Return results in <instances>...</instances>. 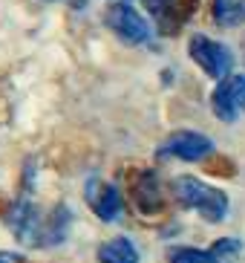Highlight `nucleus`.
I'll use <instances>...</instances> for the list:
<instances>
[{
    "label": "nucleus",
    "mask_w": 245,
    "mask_h": 263,
    "mask_svg": "<svg viewBox=\"0 0 245 263\" xmlns=\"http://www.w3.org/2000/svg\"><path fill=\"white\" fill-rule=\"evenodd\" d=\"M173 194L185 209H193L208 223H219L228 214V194L214 185H205L196 177H179L173 182Z\"/></svg>",
    "instance_id": "f257e3e1"
},
{
    "label": "nucleus",
    "mask_w": 245,
    "mask_h": 263,
    "mask_svg": "<svg viewBox=\"0 0 245 263\" xmlns=\"http://www.w3.org/2000/svg\"><path fill=\"white\" fill-rule=\"evenodd\" d=\"M188 52H191V58L196 61V67H199L205 76L216 78V81H222V78L231 76L234 55H231V49L225 47V44H219V41L208 38V35H193L191 44H188Z\"/></svg>",
    "instance_id": "f03ea898"
},
{
    "label": "nucleus",
    "mask_w": 245,
    "mask_h": 263,
    "mask_svg": "<svg viewBox=\"0 0 245 263\" xmlns=\"http://www.w3.org/2000/svg\"><path fill=\"white\" fill-rule=\"evenodd\" d=\"M104 21H107V26L124 41V44L138 47V44H147V41H150V24L138 15L130 3H124V0L110 3L107 12H104Z\"/></svg>",
    "instance_id": "7ed1b4c3"
},
{
    "label": "nucleus",
    "mask_w": 245,
    "mask_h": 263,
    "mask_svg": "<svg viewBox=\"0 0 245 263\" xmlns=\"http://www.w3.org/2000/svg\"><path fill=\"white\" fill-rule=\"evenodd\" d=\"M214 154V142L199 130H176L170 133L168 142L159 147L161 159H182V162H199Z\"/></svg>",
    "instance_id": "20e7f679"
},
{
    "label": "nucleus",
    "mask_w": 245,
    "mask_h": 263,
    "mask_svg": "<svg viewBox=\"0 0 245 263\" xmlns=\"http://www.w3.org/2000/svg\"><path fill=\"white\" fill-rule=\"evenodd\" d=\"M211 107L219 122H237L239 110L245 107V76L222 78L211 96Z\"/></svg>",
    "instance_id": "39448f33"
},
{
    "label": "nucleus",
    "mask_w": 245,
    "mask_h": 263,
    "mask_svg": "<svg viewBox=\"0 0 245 263\" xmlns=\"http://www.w3.org/2000/svg\"><path fill=\"white\" fill-rule=\"evenodd\" d=\"M87 202L95 211V217L104 220V223L118 220V214L124 209V200H121V194H118V188L110 185V182H101V179H92L90 185H87Z\"/></svg>",
    "instance_id": "423d86ee"
},
{
    "label": "nucleus",
    "mask_w": 245,
    "mask_h": 263,
    "mask_svg": "<svg viewBox=\"0 0 245 263\" xmlns=\"http://www.w3.org/2000/svg\"><path fill=\"white\" fill-rule=\"evenodd\" d=\"M130 200L141 214H159L165 209V197H161V185L156 174H150V171L136 174V179L130 182Z\"/></svg>",
    "instance_id": "0eeeda50"
},
{
    "label": "nucleus",
    "mask_w": 245,
    "mask_h": 263,
    "mask_svg": "<svg viewBox=\"0 0 245 263\" xmlns=\"http://www.w3.org/2000/svg\"><path fill=\"white\" fill-rule=\"evenodd\" d=\"M145 9L161 24V32H176L191 6H182V0H141Z\"/></svg>",
    "instance_id": "6e6552de"
},
{
    "label": "nucleus",
    "mask_w": 245,
    "mask_h": 263,
    "mask_svg": "<svg viewBox=\"0 0 245 263\" xmlns=\"http://www.w3.org/2000/svg\"><path fill=\"white\" fill-rule=\"evenodd\" d=\"M98 260L101 263H138V249L127 237H113L98 246Z\"/></svg>",
    "instance_id": "1a4fd4ad"
},
{
    "label": "nucleus",
    "mask_w": 245,
    "mask_h": 263,
    "mask_svg": "<svg viewBox=\"0 0 245 263\" xmlns=\"http://www.w3.org/2000/svg\"><path fill=\"white\" fill-rule=\"evenodd\" d=\"M214 21L225 29L245 24V0H214Z\"/></svg>",
    "instance_id": "9d476101"
},
{
    "label": "nucleus",
    "mask_w": 245,
    "mask_h": 263,
    "mask_svg": "<svg viewBox=\"0 0 245 263\" xmlns=\"http://www.w3.org/2000/svg\"><path fill=\"white\" fill-rule=\"evenodd\" d=\"M208 252L214 255L216 263H234L239 257V252H242V240L239 237H219Z\"/></svg>",
    "instance_id": "9b49d317"
},
{
    "label": "nucleus",
    "mask_w": 245,
    "mask_h": 263,
    "mask_svg": "<svg viewBox=\"0 0 245 263\" xmlns=\"http://www.w3.org/2000/svg\"><path fill=\"white\" fill-rule=\"evenodd\" d=\"M168 263H216L211 252L193 246H176L168 252Z\"/></svg>",
    "instance_id": "f8f14e48"
},
{
    "label": "nucleus",
    "mask_w": 245,
    "mask_h": 263,
    "mask_svg": "<svg viewBox=\"0 0 245 263\" xmlns=\"http://www.w3.org/2000/svg\"><path fill=\"white\" fill-rule=\"evenodd\" d=\"M0 263H21V255H12V252H0Z\"/></svg>",
    "instance_id": "ddd939ff"
}]
</instances>
